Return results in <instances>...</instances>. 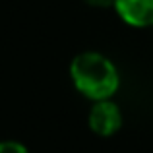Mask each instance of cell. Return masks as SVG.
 <instances>
[{
    "mask_svg": "<svg viewBox=\"0 0 153 153\" xmlns=\"http://www.w3.org/2000/svg\"><path fill=\"white\" fill-rule=\"evenodd\" d=\"M0 153H29V149H27L22 142L4 140V142H0Z\"/></svg>",
    "mask_w": 153,
    "mask_h": 153,
    "instance_id": "277c9868",
    "label": "cell"
},
{
    "mask_svg": "<svg viewBox=\"0 0 153 153\" xmlns=\"http://www.w3.org/2000/svg\"><path fill=\"white\" fill-rule=\"evenodd\" d=\"M85 4H89L93 8H108L114 4V0H85Z\"/></svg>",
    "mask_w": 153,
    "mask_h": 153,
    "instance_id": "5b68a950",
    "label": "cell"
},
{
    "mask_svg": "<svg viewBox=\"0 0 153 153\" xmlns=\"http://www.w3.org/2000/svg\"><path fill=\"white\" fill-rule=\"evenodd\" d=\"M114 12L130 27H153V0H114Z\"/></svg>",
    "mask_w": 153,
    "mask_h": 153,
    "instance_id": "3957f363",
    "label": "cell"
},
{
    "mask_svg": "<svg viewBox=\"0 0 153 153\" xmlns=\"http://www.w3.org/2000/svg\"><path fill=\"white\" fill-rule=\"evenodd\" d=\"M87 124L93 134L101 138H111L122 128V111L112 99L93 101L87 114Z\"/></svg>",
    "mask_w": 153,
    "mask_h": 153,
    "instance_id": "7a4b0ae2",
    "label": "cell"
},
{
    "mask_svg": "<svg viewBox=\"0 0 153 153\" xmlns=\"http://www.w3.org/2000/svg\"><path fill=\"white\" fill-rule=\"evenodd\" d=\"M70 79L76 91L89 101L112 99L120 87V74L108 56L97 51H83L70 62Z\"/></svg>",
    "mask_w": 153,
    "mask_h": 153,
    "instance_id": "6da1fadb",
    "label": "cell"
}]
</instances>
